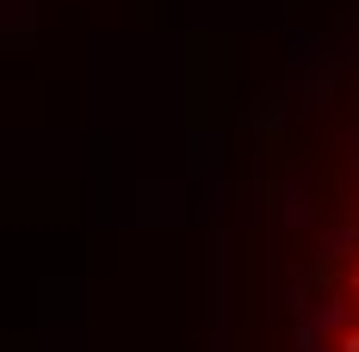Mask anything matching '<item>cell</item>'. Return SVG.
Returning a JSON list of instances; mask_svg holds the SVG:
<instances>
[{
  "mask_svg": "<svg viewBox=\"0 0 359 352\" xmlns=\"http://www.w3.org/2000/svg\"><path fill=\"white\" fill-rule=\"evenodd\" d=\"M353 290H359V279H353Z\"/></svg>",
  "mask_w": 359,
  "mask_h": 352,
  "instance_id": "6da1fadb",
  "label": "cell"
}]
</instances>
